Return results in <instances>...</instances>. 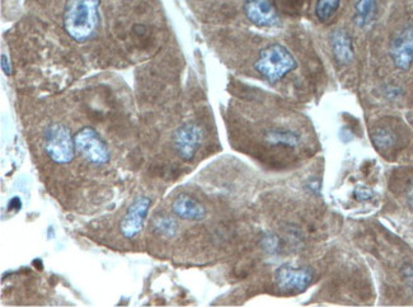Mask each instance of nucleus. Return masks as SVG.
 Segmentation results:
<instances>
[{"mask_svg":"<svg viewBox=\"0 0 413 307\" xmlns=\"http://www.w3.org/2000/svg\"><path fill=\"white\" fill-rule=\"evenodd\" d=\"M100 0H69L66 3L63 25L74 41H89L97 34Z\"/></svg>","mask_w":413,"mask_h":307,"instance_id":"1","label":"nucleus"},{"mask_svg":"<svg viewBox=\"0 0 413 307\" xmlns=\"http://www.w3.org/2000/svg\"><path fill=\"white\" fill-rule=\"evenodd\" d=\"M297 60L285 46L273 43L260 52L255 69L270 83H276L295 70Z\"/></svg>","mask_w":413,"mask_h":307,"instance_id":"2","label":"nucleus"},{"mask_svg":"<svg viewBox=\"0 0 413 307\" xmlns=\"http://www.w3.org/2000/svg\"><path fill=\"white\" fill-rule=\"evenodd\" d=\"M43 149L54 163L65 166L75 158L74 136L64 124H51L43 133Z\"/></svg>","mask_w":413,"mask_h":307,"instance_id":"3","label":"nucleus"},{"mask_svg":"<svg viewBox=\"0 0 413 307\" xmlns=\"http://www.w3.org/2000/svg\"><path fill=\"white\" fill-rule=\"evenodd\" d=\"M74 140L76 151L92 166H103L109 161L108 146L94 128L83 127L75 133Z\"/></svg>","mask_w":413,"mask_h":307,"instance_id":"4","label":"nucleus"},{"mask_svg":"<svg viewBox=\"0 0 413 307\" xmlns=\"http://www.w3.org/2000/svg\"><path fill=\"white\" fill-rule=\"evenodd\" d=\"M313 280V271L308 266H295L288 263L279 266L275 272L276 287L286 295H297L304 292L312 284Z\"/></svg>","mask_w":413,"mask_h":307,"instance_id":"5","label":"nucleus"},{"mask_svg":"<svg viewBox=\"0 0 413 307\" xmlns=\"http://www.w3.org/2000/svg\"><path fill=\"white\" fill-rule=\"evenodd\" d=\"M204 133L195 122H186L180 126L172 136L174 151L183 161H192L202 144Z\"/></svg>","mask_w":413,"mask_h":307,"instance_id":"6","label":"nucleus"},{"mask_svg":"<svg viewBox=\"0 0 413 307\" xmlns=\"http://www.w3.org/2000/svg\"><path fill=\"white\" fill-rule=\"evenodd\" d=\"M151 201L147 196H139L132 201L120 223V233L126 239L136 238L144 230Z\"/></svg>","mask_w":413,"mask_h":307,"instance_id":"7","label":"nucleus"},{"mask_svg":"<svg viewBox=\"0 0 413 307\" xmlns=\"http://www.w3.org/2000/svg\"><path fill=\"white\" fill-rule=\"evenodd\" d=\"M389 54L394 67L407 71L413 64V28L405 27L390 42Z\"/></svg>","mask_w":413,"mask_h":307,"instance_id":"8","label":"nucleus"},{"mask_svg":"<svg viewBox=\"0 0 413 307\" xmlns=\"http://www.w3.org/2000/svg\"><path fill=\"white\" fill-rule=\"evenodd\" d=\"M243 10L248 21L257 27L273 28L281 25L279 13L270 0H247Z\"/></svg>","mask_w":413,"mask_h":307,"instance_id":"9","label":"nucleus"},{"mask_svg":"<svg viewBox=\"0 0 413 307\" xmlns=\"http://www.w3.org/2000/svg\"><path fill=\"white\" fill-rule=\"evenodd\" d=\"M172 212L181 220L201 221L206 217V209L198 199L189 194H180L172 203Z\"/></svg>","mask_w":413,"mask_h":307,"instance_id":"10","label":"nucleus"},{"mask_svg":"<svg viewBox=\"0 0 413 307\" xmlns=\"http://www.w3.org/2000/svg\"><path fill=\"white\" fill-rule=\"evenodd\" d=\"M330 50L339 64H350L354 60V45L345 30H336L330 36Z\"/></svg>","mask_w":413,"mask_h":307,"instance_id":"11","label":"nucleus"},{"mask_svg":"<svg viewBox=\"0 0 413 307\" xmlns=\"http://www.w3.org/2000/svg\"><path fill=\"white\" fill-rule=\"evenodd\" d=\"M264 140L273 146L295 148L300 142V136L291 130H273L264 135Z\"/></svg>","mask_w":413,"mask_h":307,"instance_id":"12","label":"nucleus"},{"mask_svg":"<svg viewBox=\"0 0 413 307\" xmlns=\"http://www.w3.org/2000/svg\"><path fill=\"white\" fill-rule=\"evenodd\" d=\"M377 12V0H356L355 21L359 27H366L372 21Z\"/></svg>","mask_w":413,"mask_h":307,"instance_id":"13","label":"nucleus"},{"mask_svg":"<svg viewBox=\"0 0 413 307\" xmlns=\"http://www.w3.org/2000/svg\"><path fill=\"white\" fill-rule=\"evenodd\" d=\"M151 227L154 234L165 239H172L178 233V225L172 217L167 215H158L151 221Z\"/></svg>","mask_w":413,"mask_h":307,"instance_id":"14","label":"nucleus"},{"mask_svg":"<svg viewBox=\"0 0 413 307\" xmlns=\"http://www.w3.org/2000/svg\"><path fill=\"white\" fill-rule=\"evenodd\" d=\"M341 0H317L315 3V16L322 22H328L333 14L337 12Z\"/></svg>","mask_w":413,"mask_h":307,"instance_id":"15","label":"nucleus"},{"mask_svg":"<svg viewBox=\"0 0 413 307\" xmlns=\"http://www.w3.org/2000/svg\"><path fill=\"white\" fill-rule=\"evenodd\" d=\"M372 141H374V145L377 148L387 149V148L393 145L394 136L387 130H378L372 135Z\"/></svg>","mask_w":413,"mask_h":307,"instance_id":"16","label":"nucleus"},{"mask_svg":"<svg viewBox=\"0 0 413 307\" xmlns=\"http://www.w3.org/2000/svg\"><path fill=\"white\" fill-rule=\"evenodd\" d=\"M261 245L264 251H267L270 254H275L280 249V239L275 234H264L262 240H261Z\"/></svg>","mask_w":413,"mask_h":307,"instance_id":"17","label":"nucleus"},{"mask_svg":"<svg viewBox=\"0 0 413 307\" xmlns=\"http://www.w3.org/2000/svg\"><path fill=\"white\" fill-rule=\"evenodd\" d=\"M372 196H374V193H372V190L369 187H365V185H359V187H356V190L354 191V197L360 202L369 201V199L372 198Z\"/></svg>","mask_w":413,"mask_h":307,"instance_id":"18","label":"nucleus"},{"mask_svg":"<svg viewBox=\"0 0 413 307\" xmlns=\"http://www.w3.org/2000/svg\"><path fill=\"white\" fill-rule=\"evenodd\" d=\"M402 274H403L405 282L408 283V286H411L413 288V266H405L402 269Z\"/></svg>","mask_w":413,"mask_h":307,"instance_id":"19","label":"nucleus"},{"mask_svg":"<svg viewBox=\"0 0 413 307\" xmlns=\"http://www.w3.org/2000/svg\"><path fill=\"white\" fill-rule=\"evenodd\" d=\"M1 69H3L4 74L7 75V76H10V74H12V67H10L8 58H7L6 54L1 55Z\"/></svg>","mask_w":413,"mask_h":307,"instance_id":"20","label":"nucleus"},{"mask_svg":"<svg viewBox=\"0 0 413 307\" xmlns=\"http://www.w3.org/2000/svg\"><path fill=\"white\" fill-rule=\"evenodd\" d=\"M21 207H22V201H21L19 197H13V198L9 201V211H19Z\"/></svg>","mask_w":413,"mask_h":307,"instance_id":"21","label":"nucleus"}]
</instances>
